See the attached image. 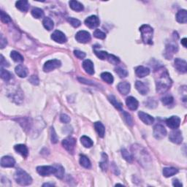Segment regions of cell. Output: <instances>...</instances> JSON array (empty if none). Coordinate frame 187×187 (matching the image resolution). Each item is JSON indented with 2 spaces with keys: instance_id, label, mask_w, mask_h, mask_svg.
I'll return each mask as SVG.
<instances>
[{
  "instance_id": "obj_1",
  "label": "cell",
  "mask_w": 187,
  "mask_h": 187,
  "mask_svg": "<svg viewBox=\"0 0 187 187\" xmlns=\"http://www.w3.org/2000/svg\"><path fill=\"white\" fill-rule=\"evenodd\" d=\"M156 91L159 94H163L170 88L172 80L169 78L168 72L164 67H159L155 72Z\"/></svg>"
},
{
  "instance_id": "obj_2",
  "label": "cell",
  "mask_w": 187,
  "mask_h": 187,
  "mask_svg": "<svg viewBox=\"0 0 187 187\" xmlns=\"http://www.w3.org/2000/svg\"><path fill=\"white\" fill-rule=\"evenodd\" d=\"M14 178L17 184L21 186H28L32 183V178L27 172L21 169H18L14 175Z\"/></svg>"
},
{
  "instance_id": "obj_3",
  "label": "cell",
  "mask_w": 187,
  "mask_h": 187,
  "mask_svg": "<svg viewBox=\"0 0 187 187\" xmlns=\"http://www.w3.org/2000/svg\"><path fill=\"white\" fill-rule=\"evenodd\" d=\"M140 32L142 35V40L145 44L152 45L153 44V34L154 29L149 25L144 24L141 26Z\"/></svg>"
},
{
  "instance_id": "obj_4",
  "label": "cell",
  "mask_w": 187,
  "mask_h": 187,
  "mask_svg": "<svg viewBox=\"0 0 187 187\" xmlns=\"http://www.w3.org/2000/svg\"><path fill=\"white\" fill-rule=\"evenodd\" d=\"M95 54H96L97 57L100 58L102 60H108V62L111 64H119L120 60L118 57L115 56L114 55H112V54H109L108 52L105 51H94Z\"/></svg>"
},
{
  "instance_id": "obj_5",
  "label": "cell",
  "mask_w": 187,
  "mask_h": 187,
  "mask_svg": "<svg viewBox=\"0 0 187 187\" xmlns=\"http://www.w3.org/2000/svg\"><path fill=\"white\" fill-rule=\"evenodd\" d=\"M75 145L76 140L75 138H71V137L65 138L64 140H63L62 141L63 147L70 154H73L74 151H75Z\"/></svg>"
},
{
  "instance_id": "obj_6",
  "label": "cell",
  "mask_w": 187,
  "mask_h": 187,
  "mask_svg": "<svg viewBox=\"0 0 187 187\" xmlns=\"http://www.w3.org/2000/svg\"><path fill=\"white\" fill-rule=\"evenodd\" d=\"M37 172L42 176H49L55 174L56 167L55 166H39L37 167Z\"/></svg>"
},
{
  "instance_id": "obj_7",
  "label": "cell",
  "mask_w": 187,
  "mask_h": 187,
  "mask_svg": "<svg viewBox=\"0 0 187 187\" xmlns=\"http://www.w3.org/2000/svg\"><path fill=\"white\" fill-rule=\"evenodd\" d=\"M61 64H62V63L58 59L49 60L45 63L44 66H43V70L45 73H48V72H51L56 68H58L61 67Z\"/></svg>"
},
{
  "instance_id": "obj_8",
  "label": "cell",
  "mask_w": 187,
  "mask_h": 187,
  "mask_svg": "<svg viewBox=\"0 0 187 187\" xmlns=\"http://www.w3.org/2000/svg\"><path fill=\"white\" fill-rule=\"evenodd\" d=\"M167 130L162 124L156 125L154 128V136L157 140H162L166 136Z\"/></svg>"
},
{
  "instance_id": "obj_9",
  "label": "cell",
  "mask_w": 187,
  "mask_h": 187,
  "mask_svg": "<svg viewBox=\"0 0 187 187\" xmlns=\"http://www.w3.org/2000/svg\"><path fill=\"white\" fill-rule=\"evenodd\" d=\"M75 39L78 43H87L90 42L91 40V34L89 32L86 31H82L78 32L75 35Z\"/></svg>"
},
{
  "instance_id": "obj_10",
  "label": "cell",
  "mask_w": 187,
  "mask_h": 187,
  "mask_svg": "<svg viewBox=\"0 0 187 187\" xmlns=\"http://www.w3.org/2000/svg\"><path fill=\"white\" fill-rule=\"evenodd\" d=\"M169 139L171 142L176 143V144H180L183 141V136L181 132L177 129H174L173 131H172L170 133H169Z\"/></svg>"
},
{
  "instance_id": "obj_11",
  "label": "cell",
  "mask_w": 187,
  "mask_h": 187,
  "mask_svg": "<svg viewBox=\"0 0 187 187\" xmlns=\"http://www.w3.org/2000/svg\"><path fill=\"white\" fill-rule=\"evenodd\" d=\"M166 124L167 127L172 129H176L179 127L180 124V119L179 117L173 116L168 118L166 120Z\"/></svg>"
},
{
  "instance_id": "obj_12",
  "label": "cell",
  "mask_w": 187,
  "mask_h": 187,
  "mask_svg": "<svg viewBox=\"0 0 187 187\" xmlns=\"http://www.w3.org/2000/svg\"><path fill=\"white\" fill-rule=\"evenodd\" d=\"M175 67L180 73H186L187 70V63L185 60L177 58L175 59Z\"/></svg>"
},
{
  "instance_id": "obj_13",
  "label": "cell",
  "mask_w": 187,
  "mask_h": 187,
  "mask_svg": "<svg viewBox=\"0 0 187 187\" xmlns=\"http://www.w3.org/2000/svg\"><path fill=\"white\" fill-rule=\"evenodd\" d=\"M85 24L90 29H95L99 25V20L96 16H91L85 20Z\"/></svg>"
},
{
  "instance_id": "obj_14",
  "label": "cell",
  "mask_w": 187,
  "mask_h": 187,
  "mask_svg": "<svg viewBox=\"0 0 187 187\" xmlns=\"http://www.w3.org/2000/svg\"><path fill=\"white\" fill-rule=\"evenodd\" d=\"M51 39L55 41L56 43H61V44L66 43L67 40L65 34L63 33L62 32L58 31V30H56V31L51 34Z\"/></svg>"
},
{
  "instance_id": "obj_15",
  "label": "cell",
  "mask_w": 187,
  "mask_h": 187,
  "mask_svg": "<svg viewBox=\"0 0 187 187\" xmlns=\"http://www.w3.org/2000/svg\"><path fill=\"white\" fill-rule=\"evenodd\" d=\"M135 154H136V159H138L139 162L143 163V160H145V162H147L146 158H147V154L146 151H144V149H142L140 146L136 147L135 146Z\"/></svg>"
},
{
  "instance_id": "obj_16",
  "label": "cell",
  "mask_w": 187,
  "mask_h": 187,
  "mask_svg": "<svg viewBox=\"0 0 187 187\" xmlns=\"http://www.w3.org/2000/svg\"><path fill=\"white\" fill-rule=\"evenodd\" d=\"M16 164V161L11 156H5L1 159V166L3 167H13Z\"/></svg>"
},
{
  "instance_id": "obj_17",
  "label": "cell",
  "mask_w": 187,
  "mask_h": 187,
  "mask_svg": "<svg viewBox=\"0 0 187 187\" xmlns=\"http://www.w3.org/2000/svg\"><path fill=\"white\" fill-rule=\"evenodd\" d=\"M138 116H139V118L140 119V120L142 121L143 123L145 124L151 125L154 123V117L150 116V115H149L148 114H145V113L143 111H140L138 113Z\"/></svg>"
},
{
  "instance_id": "obj_18",
  "label": "cell",
  "mask_w": 187,
  "mask_h": 187,
  "mask_svg": "<svg viewBox=\"0 0 187 187\" xmlns=\"http://www.w3.org/2000/svg\"><path fill=\"white\" fill-rule=\"evenodd\" d=\"M126 104L129 110H135L138 109L139 103L137 99L133 97H129L126 99Z\"/></svg>"
},
{
  "instance_id": "obj_19",
  "label": "cell",
  "mask_w": 187,
  "mask_h": 187,
  "mask_svg": "<svg viewBox=\"0 0 187 187\" xmlns=\"http://www.w3.org/2000/svg\"><path fill=\"white\" fill-rule=\"evenodd\" d=\"M83 67L84 70L89 75H94V64L91 60L86 59L83 62Z\"/></svg>"
},
{
  "instance_id": "obj_20",
  "label": "cell",
  "mask_w": 187,
  "mask_h": 187,
  "mask_svg": "<svg viewBox=\"0 0 187 187\" xmlns=\"http://www.w3.org/2000/svg\"><path fill=\"white\" fill-rule=\"evenodd\" d=\"M117 88H118L119 91L121 94L127 95L130 91L131 86H130V84L128 82H121L118 85Z\"/></svg>"
},
{
  "instance_id": "obj_21",
  "label": "cell",
  "mask_w": 187,
  "mask_h": 187,
  "mask_svg": "<svg viewBox=\"0 0 187 187\" xmlns=\"http://www.w3.org/2000/svg\"><path fill=\"white\" fill-rule=\"evenodd\" d=\"M14 149L17 153L21 154L23 157H27L28 154H29V150L28 148L25 145L23 144H18L14 146Z\"/></svg>"
},
{
  "instance_id": "obj_22",
  "label": "cell",
  "mask_w": 187,
  "mask_h": 187,
  "mask_svg": "<svg viewBox=\"0 0 187 187\" xmlns=\"http://www.w3.org/2000/svg\"><path fill=\"white\" fill-rule=\"evenodd\" d=\"M150 73V69L148 67L143 66H139L135 69L136 75L139 78H144L145 76L149 75Z\"/></svg>"
},
{
  "instance_id": "obj_23",
  "label": "cell",
  "mask_w": 187,
  "mask_h": 187,
  "mask_svg": "<svg viewBox=\"0 0 187 187\" xmlns=\"http://www.w3.org/2000/svg\"><path fill=\"white\" fill-rule=\"evenodd\" d=\"M178 51V45L176 44H173V43H169L167 45L166 47V55H168L167 56V59H170L174 53Z\"/></svg>"
},
{
  "instance_id": "obj_24",
  "label": "cell",
  "mask_w": 187,
  "mask_h": 187,
  "mask_svg": "<svg viewBox=\"0 0 187 187\" xmlns=\"http://www.w3.org/2000/svg\"><path fill=\"white\" fill-rule=\"evenodd\" d=\"M135 87L139 92H140L141 94L143 95H145L146 94L149 92V87L146 86L144 83H143L142 81H136L135 83Z\"/></svg>"
},
{
  "instance_id": "obj_25",
  "label": "cell",
  "mask_w": 187,
  "mask_h": 187,
  "mask_svg": "<svg viewBox=\"0 0 187 187\" xmlns=\"http://www.w3.org/2000/svg\"><path fill=\"white\" fill-rule=\"evenodd\" d=\"M176 20L178 23H186L187 22V12L186 10H180L176 15Z\"/></svg>"
},
{
  "instance_id": "obj_26",
  "label": "cell",
  "mask_w": 187,
  "mask_h": 187,
  "mask_svg": "<svg viewBox=\"0 0 187 187\" xmlns=\"http://www.w3.org/2000/svg\"><path fill=\"white\" fill-rule=\"evenodd\" d=\"M16 7L18 8L19 10L22 12H27L29 8V4L27 1L25 0H21V1H18L16 3Z\"/></svg>"
},
{
  "instance_id": "obj_27",
  "label": "cell",
  "mask_w": 187,
  "mask_h": 187,
  "mask_svg": "<svg viewBox=\"0 0 187 187\" xmlns=\"http://www.w3.org/2000/svg\"><path fill=\"white\" fill-rule=\"evenodd\" d=\"M15 70H16L17 75L20 78H26L27 76V68L22 64L18 65V66L16 67V69H15Z\"/></svg>"
},
{
  "instance_id": "obj_28",
  "label": "cell",
  "mask_w": 187,
  "mask_h": 187,
  "mask_svg": "<svg viewBox=\"0 0 187 187\" xmlns=\"http://www.w3.org/2000/svg\"><path fill=\"white\" fill-rule=\"evenodd\" d=\"M94 128L97 133H98V135L100 137V138H103V137L105 136V127H104V125L101 122H99V121L95 122Z\"/></svg>"
},
{
  "instance_id": "obj_29",
  "label": "cell",
  "mask_w": 187,
  "mask_h": 187,
  "mask_svg": "<svg viewBox=\"0 0 187 187\" xmlns=\"http://www.w3.org/2000/svg\"><path fill=\"white\" fill-rule=\"evenodd\" d=\"M69 7H70L71 9L75 10V11L80 12V11H82V10H83V5L81 3H79V2H78V1L72 0V1H70L69 3Z\"/></svg>"
},
{
  "instance_id": "obj_30",
  "label": "cell",
  "mask_w": 187,
  "mask_h": 187,
  "mask_svg": "<svg viewBox=\"0 0 187 187\" xmlns=\"http://www.w3.org/2000/svg\"><path fill=\"white\" fill-rule=\"evenodd\" d=\"M178 170L175 167H164L163 169V175L164 177L169 178L175 175L176 173H178Z\"/></svg>"
},
{
  "instance_id": "obj_31",
  "label": "cell",
  "mask_w": 187,
  "mask_h": 187,
  "mask_svg": "<svg viewBox=\"0 0 187 187\" xmlns=\"http://www.w3.org/2000/svg\"><path fill=\"white\" fill-rule=\"evenodd\" d=\"M99 167L103 171H106L108 167V158L107 154L105 153H103L102 154V160L99 162Z\"/></svg>"
},
{
  "instance_id": "obj_32",
  "label": "cell",
  "mask_w": 187,
  "mask_h": 187,
  "mask_svg": "<svg viewBox=\"0 0 187 187\" xmlns=\"http://www.w3.org/2000/svg\"><path fill=\"white\" fill-rule=\"evenodd\" d=\"M80 164L82 167H83L84 168H86V169L91 168V167L90 160L88 159L87 156L84 155H81L80 156Z\"/></svg>"
},
{
  "instance_id": "obj_33",
  "label": "cell",
  "mask_w": 187,
  "mask_h": 187,
  "mask_svg": "<svg viewBox=\"0 0 187 187\" xmlns=\"http://www.w3.org/2000/svg\"><path fill=\"white\" fill-rule=\"evenodd\" d=\"M80 142H81L82 145H83L85 148H89L92 147L93 146V141L90 138H88V137L87 136H82L81 138H80Z\"/></svg>"
},
{
  "instance_id": "obj_34",
  "label": "cell",
  "mask_w": 187,
  "mask_h": 187,
  "mask_svg": "<svg viewBox=\"0 0 187 187\" xmlns=\"http://www.w3.org/2000/svg\"><path fill=\"white\" fill-rule=\"evenodd\" d=\"M43 27H44L47 30H48V31H51V30L53 29L54 27L53 21H52L51 18H48V17H46V18L43 19Z\"/></svg>"
},
{
  "instance_id": "obj_35",
  "label": "cell",
  "mask_w": 187,
  "mask_h": 187,
  "mask_svg": "<svg viewBox=\"0 0 187 187\" xmlns=\"http://www.w3.org/2000/svg\"><path fill=\"white\" fill-rule=\"evenodd\" d=\"M101 78L104 81H105L108 84H112L114 83V76H113L110 73L105 72L101 74Z\"/></svg>"
},
{
  "instance_id": "obj_36",
  "label": "cell",
  "mask_w": 187,
  "mask_h": 187,
  "mask_svg": "<svg viewBox=\"0 0 187 187\" xmlns=\"http://www.w3.org/2000/svg\"><path fill=\"white\" fill-rule=\"evenodd\" d=\"M0 75H1V78L5 81H9V80L13 78V75L10 72H8L6 69H3V67H1V70H0Z\"/></svg>"
},
{
  "instance_id": "obj_37",
  "label": "cell",
  "mask_w": 187,
  "mask_h": 187,
  "mask_svg": "<svg viewBox=\"0 0 187 187\" xmlns=\"http://www.w3.org/2000/svg\"><path fill=\"white\" fill-rule=\"evenodd\" d=\"M54 166L56 167V173L54 175H55L56 178H59V179H62V178L64 177V167L60 164H55Z\"/></svg>"
},
{
  "instance_id": "obj_38",
  "label": "cell",
  "mask_w": 187,
  "mask_h": 187,
  "mask_svg": "<svg viewBox=\"0 0 187 187\" xmlns=\"http://www.w3.org/2000/svg\"><path fill=\"white\" fill-rule=\"evenodd\" d=\"M108 99H109V101L111 103L112 105L116 108V109L121 110V111H123L122 105H121V103H120L118 100H117L116 97L111 95V96H109V97H108Z\"/></svg>"
},
{
  "instance_id": "obj_39",
  "label": "cell",
  "mask_w": 187,
  "mask_h": 187,
  "mask_svg": "<svg viewBox=\"0 0 187 187\" xmlns=\"http://www.w3.org/2000/svg\"><path fill=\"white\" fill-rule=\"evenodd\" d=\"M10 57H11L13 60L15 61L16 62H22L23 61V56L16 51H11V53H10Z\"/></svg>"
},
{
  "instance_id": "obj_40",
  "label": "cell",
  "mask_w": 187,
  "mask_h": 187,
  "mask_svg": "<svg viewBox=\"0 0 187 187\" xmlns=\"http://www.w3.org/2000/svg\"><path fill=\"white\" fill-rule=\"evenodd\" d=\"M32 15L34 18L39 19L43 18V17L44 16V12H43V10L40 9V8H35L32 10Z\"/></svg>"
},
{
  "instance_id": "obj_41",
  "label": "cell",
  "mask_w": 187,
  "mask_h": 187,
  "mask_svg": "<svg viewBox=\"0 0 187 187\" xmlns=\"http://www.w3.org/2000/svg\"><path fill=\"white\" fill-rule=\"evenodd\" d=\"M121 154H122L123 158L125 160H127V162H132V156L130 155V154L128 152L127 149H123L121 150Z\"/></svg>"
},
{
  "instance_id": "obj_42",
  "label": "cell",
  "mask_w": 187,
  "mask_h": 187,
  "mask_svg": "<svg viewBox=\"0 0 187 187\" xmlns=\"http://www.w3.org/2000/svg\"><path fill=\"white\" fill-rule=\"evenodd\" d=\"M1 21L2 22L5 23H11L12 20L11 18H10V16H8V14H6L5 12L2 10L1 11Z\"/></svg>"
},
{
  "instance_id": "obj_43",
  "label": "cell",
  "mask_w": 187,
  "mask_h": 187,
  "mask_svg": "<svg viewBox=\"0 0 187 187\" xmlns=\"http://www.w3.org/2000/svg\"><path fill=\"white\" fill-rule=\"evenodd\" d=\"M94 36L96 38L101 39V40H104L106 38L105 33H104L103 31H101L99 29H96L94 32Z\"/></svg>"
},
{
  "instance_id": "obj_44",
  "label": "cell",
  "mask_w": 187,
  "mask_h": 187,
  "mask_svg": "<svg viewBox=\"0 0 187 187\" xmlns=\"http://www.w3.org/2000/svg\"><path fill=\"white\" fill-rule=\"evenodd\" d=\"M162 103L165 105H169L173 103V97L172 96H169V95H167V96H165L162 99Z\"/></svg>"
},
{
  "instance_id": "obj_45",
  "label": "cell",
  "mask_w": 187,
  "mask_h": 187,
  "mask_svg": "<svg viewBox=\"0 0 187 187\" xmlns=\"http://www.w3.org/2000/svg\"><path fill=\"white\" fill-rule=\"evenodd\" d=\"M116 73L118 74V75L120 78H125L128 75V73L126 69H124L121 67H118L116 69Z\"/></svg>"
},
{
  "instance_id": "obj_46",
  "label": "cell",
  "mask_w": 187,
  "mask_h": 187,
  "mask_svg": "<svg viewBox=\"0 0 187 187\" xmlns=\"http://www.w3.org/2000/svg\"><path fill=\"white\" fill-rule=\"evenodd\" d=\"M123 114H124V117L126 123H127L128 125L132 126V124H133V121H132L131 116H130L128 113L124 111V110H123Z\"/></svg>"
},
{
  "instance_id": "obj_47",
  "label": "cell",
  "mask_w": 187,
  "mask_h": 187,
  "mask_svg": "<svg viewBox=\"0 0 187 187\" xmlns=\"http://www.w3.org/2000/svg\"><path fill=\"white\" fill-rule=\"evenodd\" d=\"M68 21L69 23H70V24L73 26V27H75V28L80 27V24H81V22H80V21L77 18H68Z\"/></svg>"
},
{
  "instance_id": "obj_48",
  "label": "cell",
  "mask_w": 187,
  "mask_h": 187,
  "mask_svg": "<svg viewBox=\"0 0 187 187\" xmlns=\"http://www.w3.org/2000/svg\"><path fill=\"white\" fill-rule=\"evenodd\" d=\"M58 138L57 135H56L55 130H54L53 127H52L51 128V142L52 143H53V144H55V143L58 142Z\"/></svg>"
},
{
  "instance_id": "obj_49",
  "label": "cell",
  "mask_w": 187,
  "mask_h": 187,
  "mask_svg": "<svg viewBox=\"0 0 187 187\" xmlns=\"http://www.w3.org/2000/svg\"><path fill=\"white\" fill-rule=\"evenodd\" d=\"M74 54H75V56H76V57L80 58V59H83V58H84L85 57H86V53H85L84 52L78 51V50L74 51Z\"/></svg>"
},
{
  "instance_id": "obj_50",
  "label": "cell",
  "mask_w": 187,
  "mask_h": 187,
  "mask_svg": "<svg viewBox=\"0 0 187 187\" xmlns=\"http://www.w3.org/2000/svg\"><path fill=\"white\" fill-rule=\"evenodd\" d=\"M29 82L31 83L34 84V85H38L39 84V78L37 75H32L31 77L29 78Z\"/></svg>"
},
{
  "instance_id": "obj_51",
  "label": "cell",
  "mask_w": 187,
  "mask_h": 187,
  "mask_svg": "<svg viewBox=\"0 0 187 187\" xmlns=\"http://www.w3.org/2000/svg\"><path fill=\"white\" fill-rule=\"evenodd\" d=\"M60 120L63 123H69L70 121V118H69V116H67L66 114H62L60 117Z\"/></svg>"
},
{
  "instance_id": "obj_52",
  "label": "cell",
  "mask_w": 187,
  "mask_h": 187,
  "mask_svg": "<svg viewBox=\"0 0 187 187\" xmlns=\"http://www.w3.org/2000/svg\"><path fill=\"white\" fill-rule=\"evenodd\" d=\"M8 44V41L3 37V34H1V39H0V45H1V48L3 49Z\"/></svg>"
},
{
  "instance_id": "obj_53",
  "label": "cell",
  "mask_w": 187,
  "mask_h": 187,
  "mask_svg": "<svg viewBox=\"0 0 187 187\" xmlns=\"http://www.w3.org/2000/svg\"><path fill=\"white\" fill-rule=\"evenodd\" d=\"M1 66L3 67H9V63H8L7 61H6L5 58H4L3 56L1 55Z\"/></svg>"
},
{
  "instance_id": "obj_54",
  "label": "cell",
  "mask_w": 187,
  "mask_h": 187,
  "mask_svg": "<svg viewBox=\"0 0 187 187\" xmlns=\"http://www.w3.org/2000/svg\"><path fill=\"white\" fill-rule=\"evenodd\" d=\"M173 185L174 186H182V184L178 179H174L173 180Z\"/></svg>"
},
{
  "instance_id": "obj_55",
  "label": "cell",
  "mask_w": 187,
  "mask_h": 187,
  "mask_svg": "<svg viewBox=\"0 0 187 187\" xmlns=\"http://www.w3.org/2000/svg\"><path fill=\"white\" fill-rule=\"evenodd\" d=\"M186 38H184V39H182L181 40V44L184 45V47H185V48H186Z\"/></svg>"
},
{
  "instance_id": "obj_56",
  "label": "cell",
  "mask_w": 187,
  "mask_h": 187,
  "mask_svg": "<svg viewBox=\"0 0 187 187\" xmlns=\"http://www.w3.org/2000/svg\"><path fill=\"white\" fill-rule=\"evenodd\" d=\"M43 186H54V184H43Z\"/></svg>"
}]
</instances>
